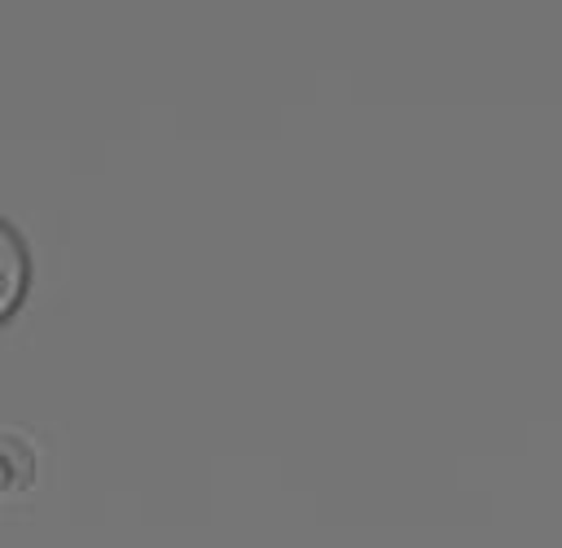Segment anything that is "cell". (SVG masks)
Instances as JSON below:
<instances>
[{
	"label": "cell",
	"instance_id": "1",
	"mask_svg": "<svg viewBox=\"0 0 562 548\" xmlns=\"http://www.w3.org/2000/svg\"><path fill=\"white\" fill-rule=\"evenodd\" d=\"M31 276H35V259L26 237L0 215V324H9L18 316V307L31 294Z\"/></svg>",
	"mask_w": 562,
	"mask_h": 548
},
{
	"label": "cell",
	"instance_id": "2",
	"mask_svg": "<svg viewBox=\"0 0 562 548\" xmlns=\"http://www.w3.org/2000/svg\"><path fill=\"white\" fill-rule=\"evenodd\" d=\"M35 482V443L18 430H0V495L26 491Z\"/></svg>",
	"mask_w": 562,
	"mask_h": 548
}]
</instances>
